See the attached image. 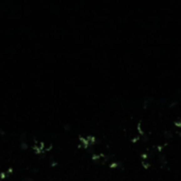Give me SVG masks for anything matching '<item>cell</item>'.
I'll return each mask as SVG.
<instances>
[{"instance_id":"6da1fadb","label":"cell","mask_w":181,"mask_h":181,"mask_svg":"<svg viewBox=\"0 0 181 181\" xmlns=\"http://www.w3.org/2000/svg\"><path fill=\"white\" fill-rule=\"evenodd\" d=\"M164 136H165L166 138H171L173 136V133L171 132H164Z\"/></svg>"},{"instance_id":"7a4b0ae2","label":"cell","mask_w":181,"mask_h":181,"mask_svg":"<svg viewBox=\"0 0 181 181\" xmlns=\"http://www.w3.org/2000/svg\"><path fill=\"white\" fill-rule=\"evenodd\" d=\"M142 164H143V166H144V168H148V166H149V163H148V162H146V161H143V162H142Z\"/></svg>"}]
</instances>
